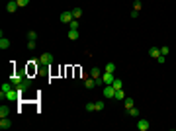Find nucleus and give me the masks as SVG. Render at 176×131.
Here are the masks:
<instances>
[{
	"instance_id": "obj_8",
	"label": "nucleus",
	"mask_w": 176,
	"mask_h": 131,
	"mask_svg": "<svg viewBox=\"0 0 176 131\" xmlns=\"http://www.w3.org/2000/svg\"><path fill=\"white\" fill-rule=\"evenodd\" d=\"M149 127H151V123L147 119H139V121H137V129L139 131H149Z\"/></svg>"
},
{
	"instance_id": "obj_2",
	"label": "nucleus",
	"mask_w": 176,
	"mask_h": 131,
	"mask_svg": "<svg viewBox=\"0 0 176 131\" xmlns=\"http://www.w3.org/2000/svg\"><path fill=\"white\" fill-rule=\"evenodd\" d=\"M0 98H2V100H8V102H16V100L20 98V94H18V88H14V90L6 92V94H2Z\"/></svg>"
},
{
	"instance_id": "obj_25",
	"label": "nucleus",
	"mask_w": 176,
	"mask_h": 131,
	"mask_svg": "<svg viewBox=\"0 0 176 131\" xmlns=\"http://www.w3.org/2000/svg\"><path fill=\"white\" fill-rule=\"evenodd\" d=\"M84 110H86V111H96V106H94V102H88V104L84 106Z\"/></svg>"
},
{
	"instance_id": "obj_22",
	"label": "nucleus",
	"mask_w": 176,
	"mask_h": 131,
	"mask_svg": "<svg viewBox=\"0 0 176 131\" xmlns=\"http://www.w3.org/2000/svg\"><path fill=\"white\" fill-rule=\"evenodd\" d=\"M27 41H37V33L35 32H27Z\"/></svg>"
},
{
	"instance_id": "obj_15",
	"label": "nucleus",
	"mask_w": 176,
	"mask_h": 131,
	"mask_svg": "<svg viewBox=\"0 0 176 131\" xmlns=\"http://www.w3.org/2000/svg\"><path fill=\"white\" fill-rule=\"evenodd\" d=\"M78 35H80V33H78V29H71V32L67 33V37H69L71 41H76V39H78Z\"/></svg>"
},
{
	"instance_id": "obj_1",
	"label": "nucleus",
	"mask_w": 176,
	"mask_h": 131,
	"mask_svg": "<svg viewBox=\"0 0 176 131\" xmlns=\"http://www.w3.org/2000/svg\"><path fill=\"white\" fill-rule=\"evenodd\" d=\"M16 88H18V94H20V96H22V94H26V92L32 88V78H29V76H26V78L22 80V84L16 86Z\"/></svg>"
},
{
	"instance_id": "obj_14",
	"label": "nucleus",
	"mask_w": 176,
	"mask_h": 131,
	"mask_svg": "<svg viewBox=\"0 0 176 131\" xmlns=\"http://www.w3.org/2000/svg\"><path fill=\"white\" fill-rule=\"evenodd\" d=\"M10 47V39L4 37V35H0V49H8Z\"/></svg>"
},
{
	"instance_id": "obj_7",
	"label": "nucleus",
	"mask_w": 176,
	"mask_h": 131,
	"mask_svg": "<svg viewBox=\"0 0 176 131\" xmlns=\"http://www.w3.org/2000/svg\"><path fill=\"white\" fill-rule=\"evenodd\" d=\"M14 88H16V84H12V82L8 80V82H2V88H0V92H2V94H6V92L14 90ZM2 94H0V96H2Z\"/></svg>"
},
{
	"instance_id": "obj_20",
	"label": "nucleus",
	"mask_w": 176,
	"mask_h": 131,
	"mask_svg": "<svg viewBox=\"0 0 176 131\" xmlns=\"http://www.w3.org/2000/svg\"><path fill=\"white\" fill-rule=\"evenodd\" d=\"M127 116H131V118H137V116H139V110L133 106V108H129V110H127Z\"/></svg>"
},
{
	"instance_id": "obj_23",
	"label": "nucleus",
	"mask_w": 176,
	"mask_h": 131,
	"mask_svg": "<svg viewBox=\"0 0 176 131\" xmlns=\"http://www.w3.org/2000/svg\"><path fill=\"white\" fill-rule=\"evenodd\" d=\"M111 86H114L116 90H119V88H123V82H121V80H119V78H116V80H114V84H111Z\"/></svg>"
},
{
	"instance_id": "obj_4",
	"label": "nucleus",
	"mask_w": 176,
	"mask_h": 131,
	"mask_svg": "<svg viewBox=\"0 0 176 131\" xmlns=\"http://www.w3.org/2000/svg\"><path fill=\"white\" fill-rule=\"evenodd\" d=\"M59 20L63 22V24H71L74 18H72V12H69V10H67V12H63L61 16H59Z\"/></svg>"
},
{
	"instance_id": "obj_3",
	"label": "nucleus",
	"mask_w": 176,
	"mask_h": 131,
	"mask_svg": "<svg viewBox=\"0 0 176 131\" xmlns=\"http://www.w3.org/2000/svg\"><path fill=\"white\" fill-rule=\"evenodd\" d=\"M102 94H104V98H114L116 96V88L111 84H104L102 86Z\"/></svg>"
},
{
	"instance_id": "obj_5",
	"label": "nucleus",
	"mask_w": 176,
	"mask_h": 131,
	"mask_svg": "<svg viewBox=\"0 0 176 131\" xmlns=\"http://www.w3.org/2000/svg\"><path fill=\"white\" fill-rule=\"evenodd\" d=\"M39 63H41V65H51L53 63V55L51 53H43V55L39 57Z\"/></svg>"
},
{
	"instance_id": "obj_26",
	"label": "nucleus",
	"mask_w": 176,
	"mask_h": 131,
	"mask_svg": "<svg viewBox=\"0 0 176 131\" xmlns=\"http://www.w3.org/2000/svg\"><path fill=\"white\" fill-rule=\"evenodd\" d=\"M69 26H71V29H78V26H80V24H78V20H72Z\"/></svg>"
},
{
	"instance_id": "obj_32",
	"label": "nucleus",
	"mask_w": 176,
	"mask_h": 131,
	"mask_svg": "<svg viewBox=\"0 0 176 131\" xmlns=\"http://www.w3.org/2000/svg\"><path fill=\"white\" fill-rule=\"evenodd\" d=\"M14 2H18V0H14Z\"/></svg>"
},
{
	"instance_id": "obj_24",
	"label": "nucleus",
	"mask_w": 176,
	"mask_h": 131,
	"mask_svg": "<svg viewBox=\"0 0 176 131\" xmlns=\"http://www.w3.org/2000/svg\"><path fill=\"white\" fill-rule=\"evenodd\" d=\"M106 72H114L116 71V65H114V63H106V69H104Z\"/></svg>"
},
{
	"instance_id": "obj_19",
	"label": "nucleus",
	"mask_w": 176,
	"mask_h": 131,
	"mask_svg": "<svg viewBox=\"0 0 176 131\" xmlns=\"http://www.w3.org/2000/svg\"><path fill=\"white\" fill-rule=\"evenodd\" d=\"M94 106H96V111H102L106 108V102L104 100H98V102H94Z\"/></svg>"
},
{
	"instance_id": "obj_18",
	"label": "nucleus",
	"mask_w": 176,
	"mask_h": 131,
	"mask_svg": "<svg viewBox=\"0 0 176 131\" xmlns=\"http://www.w3.org/2000/svg\"><path fill=\"white\" fill-rule=\"evenodd\" d=\"M84 86L88 88V90H92V88L96 86V80H94V78H86V80H84Z\"/></svg>"
},
{
	"instance_id": "obj_10",
	"label": "nucleus",
	"mask_w": 176,
	"mask_h": 131,
	"mask_svg": "<svg viewBox=\"0 0 176 131\" xmlns=\"http://www.w3.org/2000/svg\"><path fill=\"white\" fill-rule=\"evenodd\" d=\"M18 2H14V0H8V4H6V12H10V14H14L16 10H18Z\"/></svg>"
},
{
	"instance_id": "obj_6",
	"label": "nucleus",
	"mask_w": 176,
	"mask_h": 131,
	"mask_svg": "<svg viewBox=\"0 0 176 131\" xmlns=\"http://www.w3.org/2000/svg\"><path fill=\"white\" fill-rule=\"evenodd\" d=\"M102 80H104V84H114V72H102Z\"/></svg>"
},
{
	"instance_id": "obj_9",
	"label": "nucleus",
	"mask_w": 176,
	"mask_h": 131,
	"mask_svg": "<svg viewBox=\"0 0 176 131\" xmlns=\"http://www.w3.org/2000/svg\"><path fill=\"white\" fill-rule=\"evenodd\" d=\"M10 127H12V121H10V119L8 118H0V129L6 131V129H10Z\"/></svg>"
},
{
	"instance_id": "obj_31",
	"label": "nucleus",
	"mask_w": 176,
	"mask_h": 131,
	"mask_svg": "<svg viewBox=\"0 0 176 131\" xmlns=\"http://www.w3.org/2000/svg\"><path fill=\"white\" fill-rule=\"evenodd\" d=\"M27 49H35V41H27Z\"/></svg>"
},
{
	"instance_id": "obj_30",
	"label": "nucleus",
	"mask_w": 176,
	"mask_h": 131,
	"mask_svg": "<svg viewBox=\"0 0 176 131\" xmlns=\"http://www.w3.org/2000/svg\"><path fill=\"white\" fill-rule=\"evenodd\" d=\"M131 18H133V20H135V18H139V10H133V12H131Z\"/></svg>"
},
{
	"instance_id": "obj_17",
	"label": "nucleus",
	"mask_w": 176,
	"mask_h": 131,
	"mask_svg": "<svg viewBox=\"0 0 176 131\" xmlns=\"http://www.w3.org/2000/svg\"><path fill=\"white\" fill-rule=\"evenodd\" d=\"M8 113H10V108L8 106H0V118H8Z\"/></svg>"
},
{
	"instance_id": "obj_16",
	"label": "nucleus",
	"mask_w": 176,
	"mask_h": 131,
	"mask_svg": "<svg viewBox=\"0 0 176 131\" xmlns=\"http://www.w3.org/2000/svg\"><path fill=\"white\" fill-rule=\"evenodd\" d=\"M71 12H72V18H74V20H80V18H82V8H72Z\"/></svg>"
},
{
	"instance_id": "obj_27",
	"label": "nucleus",
	"mask_w": 176,
	"mask_h": 131,
	"mask_svg": "<svg viewBox=\"0 0 176 131\" xmlns=\"http://www.w3.org/2000/svg\"><path fill=\"white\" fill-rule=\"evenodd\" d=\"M27 4H29V0H18V6H20V8L27 6Z\"/></svg>"
},
{
	"instance_id": "obj_29",
	"label": "nucleus",
	"mask_w": 176,
	"mask_h": 131,
	"mask_svg": "<svg viewBox=\"0 0 176 131\" xmlns=\"http://www.w3.org/2000/svg\"><path fill=\"white\" fill-rule=\"evenodd\" d=\"M141 6H143V4H141V2H139V0H137L135 4H133V10H141Z\"/></svg>"
},
{
	"instance_id": "obj_13",
	"label": "nucleus",
	"mask_w": 176,
	"mask_h": 131,
	"mask_svg": "<svg viewBox=\"0 0 176 131\" xmlns=\"http://www.w3.org/2000/svg\"><path fill=\"white\" fill-rule=\"evenodd\" d=\"M149 55L153 57V59H158V57H161V49H158V47H151V49H149Z\"/></svg>"
},
{
	"instance_id": "obj_28",
	"label": "nucleus",
	"mask_w": 176,
	"mask_h": 131,
	"mask_svg": "<svg viewBox=\"0 0 176 131\" xmlns=\"http://www.w3.org/2000/svg\"><path fill=\"white\" fill-rule=\"evenodd\" d=\"M168 51H170L168 47H161V55H164V57H166V55H168Z\"/></svg>"
},
{
	"instance_id": "obj_12",
	"label": "nucleus",
	"mask_w": 176,
	"mask_h": 131,
	"mask_svg": "<svg viewBox=\"0 0 176 131\" xmlns=\"http://www.w3.org/2000/svg\"><path fill=\"white\" fill-rule=\"evenodd\" d=\"M123 106H125V110H129V108H133V106H135V100L131 98V96H129V98L125 96V98H123Z\"/></svg>"
},
{
	"instance_id": "obj_21",
	"label": "nucleus",
	"mask_w": 176,
	"mask_h": 131,
	"mask_svg": "<svg viewBox=\"0 0 176 131\" xmlns=\"http://www.w3.org/2000/svg\"><path fill=\"white\" fill-rule=\"evenodd\" d=\"M116 100H123L125 98V92H123V88H119V90H116V96H114Z\"/></svg>"
},
{
	"instance_id": "obj_11",
	"label": "nucleus",
	"mask_w": 176,
	"mask_h": 131,
	"mask_svg": "<svg viewBox=\"0 0 176 131\" xmlns=\"http://www.w3.org/2000/svg\"><path fill=\"white\" fill-rule=\"evenodd\" d=\"M90 76L94 80H96V78H102V71H100L98 67H92V69H90Z\"/></svg>"
}]
</instances>
